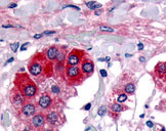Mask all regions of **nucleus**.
Segmentation results:
<instances>
[{
	"mask_svg": "<svg viewBox=\"0 0 166 131\" xmlns=\"http://www.w3.org/2000/svg\"><path fill=\"white\" fill-rule=\"evenodd\" d=\"M28 71L30 75L36 78L37 82H42L43 80L49 78L54 73L52 62L46 59L45 52H37L30 59L28 63Z\"/></svg>",
	"mask_w": 166,
	"mask_h": 131,
	"instance_id": "1",
	"label": "nucleus"
},
{
	"mask_svg": "<svg viewBox=\"0 0 166 131\" xmlns=\"http://www.w3.org/2000/svg\"><path fill=\"white\" fill-rule=\"evenodd\" d=\"M15 87L23 93L26 98H33L38 93V86L27 73H18L14 80Z\"/></svg>",
	"mask_w": 166,
	"mask_h": 131,
	"instance_id": "2",
	"label": "nucleus"
},
{
	"mask_svg": "<svg viewBox=\"0 0 166 131\" xmlns=\"http://www.w3.org/2000/svg\"><path fill=\"white\" fill-rule=\"evenodd\" d=\"M64 75L65 80L71 86L79 85L86 78L84 74L82 73L80 67L78 66H66Z\"/></svg>",
	"mask_w": 166,
	"mask_h": 131,
	"instance_id": "3",
	"label": "nucleus"
},
{
	"mask_svg": "<svg viewBox=\"0 0 166 131\" xmlns=\"http://www.w3.org/2000/svg\"><path fill=\"white\" fill-rule=\"evenodd\" d=\"M45 117H46V123L49 126H54V127L61 126L66 121L64 113L59 109H56V107L46 112Z\"/></svg>",
	"mask_w": 166,
	"mask_h": 131,
	"instance_id": "4",
	"label": "nucleus"
},
{
	"mask_svg": "<svg viewBox=\"0 0 166 131\" xmlns=\"http://www.w3.org/2000/svg\"><path fill=\"white\" fill-rule=\"evenodd\" d=\"M27 98L23 95V93L20 91V90L16 88V87H12L11 90V93H9V102H11L12 109H14L15 112H20L23 106L26 103V100Z\"/></svg>",
	"mask_w": 166,
	"mask_h": 131,
	"instance_id": "5",
	"label": "nucleus"
},
{
	"mask_svg": "<svg viewBox=\"0 0 166 131\" xmlns=\"http://www.w3.org/2000/svg\"><path fill=\"white\" fill-rule=\"evenodd\" d=\"M56 98H55L49 92H44L42 93L39 97L38 102H37V107L40 109L44 112H48L52 109H55L56 105Z\"/></svg>",
	"mask_w": 166,
	"mask_h": 131,
	"instance_id": "6",
	"label": "nucleus"
},
{
	"mask_svg": "<svg viewBox=\"0 0 166 131\" xmlns=\"http://www.w3.org/2000/svg\"><path fill=\"white\" fill-rule=\"evenodd\" d=\"M86 53L81 49H73L71 50L66 59V66H78L81 63L82 59H84Z\"/></svg>",
	"mask_w": 166,
	"mask_h": 131,
	"instance_id": "7",
	"label": "nucleus"
},
{
	"mask_svg": "<svg viewBox=\"0 0 166 131\" xmlns=\"http://www.w3.org/2000/svg\"><path fill=\"white\" fill-rule=\"evenodd\" d=\"M36 111H37V107L34 103L31 102H26V103L23 106L21 111L18 114L22 119H29L35 115Z\"/></svg>",
	"mask_w": 166,
	"mask_h": 131,
	"instance_id": "8",
	"label": "nucleus"
},
{
	"mask_svg": "<svg viewBox=\"0 0 166 131\" xmlns=\"http://www.w3.org/2000/svg\"><path fill=\"white\" fill-rule=\"evenodd\" d=\"M80 69H81L82 73L85 75V77L90 76L91 74L94 72V63L87 55H86L84 56V59H82V62L80 63Z\"/></svg>",
	"mask_w": 166,
	"mask_h": 131,
	"instance_id": "9",
	"label": "nucleus"
},
{
	"mask_svg": "<svg viewBox=\"0 0 166 131\" xmlns=\"http://www.w3.org/2000/svg\"><path fill=\"white\" fill-rule=\"evenodd\" d=\"M46 124H47L46 123V117H45V114H43V113H36L31 118V125L38 130H41L44 128V126Z\"/></svg>",
	"mask_w": 166,
	"mask_h": 131,
	"instance_id": "10",
	"label": "nucleus"
},
{
	"mask_svg": "<svg viewBox=\"0 0 166 131\" xmlns=\"http://www.w3.org/2000/svg\"><path fill=\"white\" fill-rule=\"evenodd\" d=\"M153 75H154L155 78H164L166 76V62H159L154 68Z\"/></svg>",
	"mask_w": 166,
	"mask_h": 131,
	"instance_id": "11",
	"label": "nucleus"
},
{
	"mask_svg": "<svg viewBox=\"0 0 166 131\" xmlns=\"http://www.w3.org/2000/svg\"><path fill=\"white\" fill-rule=\"evenodd\" d=\"M125 110H128L127 106H124L122 103H113L109 107V115H111L112 117L117 116Z\"/></svg>",
	"mask_w": 166,
	"mask_h": 131,
	"instance_id": "12",
	"label": "nucleus"
},
{
	"mask_svg": "<svg viewBox=\"0 0 166 131\" xmlns=\"http://www.w3.org/2000/svg\"><path fill=\"white\" fill-rule=\"evenodd\" d=\"M58 53H59V46L52 45L46 49V51H45L46 59H47L49 62H54V60H55L56 56H58Z\"/></svg>",
	"mask_w": 166,
	"mask_h": 131,
	"instance_id": "13",
	"label": "nucleus"
},
{
	"mask_svg": "<svg viewBox=\"0 0 166 131\" xmlns=\"http://www.w3.org/2000/svg\"><path fill=\"white\" fill-rule=\"evenodd\" d=\"M135 89H137V86H135V83L133 81H128L123 86V91L127 95H133L135 92Z\"/></svg>",
	"mask_w": 166,
	"mask_h": 131,
	"instance_id": "14",
	"label": "nucleus"
},
{
	"mask_svg": "<svg viewBox=\"0 0 166 131\" xmlns=\"http://www.w3.org/2000/svg\"><path fill=\"white\" fill-rule=\"evenodd\" d=\"M113 91L115 92H118V94L116 95V98H115V103H124L126 99H127V94L123 91V90H120L119 89V91H116V90L113 89Z\"/></svg>",
	"mask_w": 166,
	"mask_h": 131,
	"instance_id": "15",
	"label": "nucleus"
},
{
	"mask_svg": "<svg viewBox=\"0 0 166 131\" xmlns=\"http://www.w3.org/2000/svg\"><path fill=\"white\" fill-rule=\"evenodd\" d=\"M62 92V88L61 86H59L58 84H51L50 85V94L54 95H59Z\"/></svg>",
	"mask_w": 166,
	"mask_h": 131,
	"instance_id": "16",
	"label": "nucleus"
},
{
	"mask_svg": "<svg viewBox=\"0 0 166 131\" xmlns=\"http://www.w3.org/2000/svg\"><path fill=\"white\" fill-rule=\"evenodd\" d=\"M85 4L87 5L90 9L102 8V4H101V3H97V2H94V1H88V2H86Z\"/></svg>",
	"mask_w": 166,
	"mask_h": 131,
	"instance_id": "17",
	"label": "nucleus"
},
{
	"mask_svg": "<svg viewBox=\"0 0 166 131\" xmlns=\"http://www.w3.org/2000/svg\"><path fill=\"white\" fill-rule=\"evenodd\" d=\"M98 116H104L105 114H106V107H105V106H103V107H99V110H98Z\"/></svg>",
	"mask_w": 166,
	"mask_h": 131,
	"instance_id": "18",
	"label": "nucleus"
},
{
	"mask_svg": "<svg viewBox=\"0 0 166 131\" xmlns=\"http://www.w3.org/2000/svg\"><path fill=\"white\" fill-rule=\"evenodd\" d=\"M99 29L102 30V31H108V32H113V29L111 27H108V26H101L99 27Z\"/></svg>",
	"mask_w": 166,
	"mask_h": 131,
	"instance_id": "19",
	"label": "nucleus"
},
{
	"mask_svg": "<svg viewBox=\"0 0 166 131\" xmlns=\"http://www.w3.org/2000/svg\"><path fill=\"white\" fill-rule=\"evenodd\" d=\"M40 131H59V130H58V128H56V127L49 126V127H47V128H43V129H41Z\"/></svg>",
	"mask_w": 166,
	"mask_h": 131,
	"instance_id": "20",
	"label": "nucleus"
},
{
	"mask_svg": "<svg viewBox=\"0 0 166 131\" xmlns=\"http://www.w3.org/2000/svg\"><path fill=\"white\" fill-rule=\"evenodd\" d=\"M20 46V43L19 42H15V43H14V44H11V49H12V51L14 52H15L16 50H18V47Z\"/></svg>",
	"mask_w": 166,
	"mask_h": 131,
	"instance_id": "21",
	"label": "nucleus"
},
{
	"mask_svg": "<svg viewBox=\"0 0 166 131\" xmlns=\"http://www.w3.org/2000/svg\"><path fill=\"white\" fill-rule=\"evenodd\" d=\"M27 46H29V43H28V42H26L25 44H23V45H22V47H21V50H22V51H24V50H25L26 48H27Z\"/></svg>",
	"mask_w": 166,
	"mask_h": 131,
	"instance_id": "22",
	"label": "nucleus"
},
{
	"mask_svg": "<svg viewBox=\"0 0 166 131\" xmlns=\"http://www.w3.org/2000/svg\"><path fill=\"white\" fill-rule=\"evenodd\" d=\"M55 31H45L42 33V35H50V34H54Z\"/></svg>",
	"mask_w": 166,
	"mask_h": 131,
	"instance_id": "23",
	"label": "nucleus"
},
{
	"mask_svg": "<svg viewBox=\"0 0 166 131\" xmlns=\"http://www.w3.org/2000/svg\"><path fill=\"white\" fill-rule=\"evenodd\" d=\"M101 74H102L103 77H106V76H107V72H106L105 70H101Z\"/></svg>",
	"mask_w": 166,
	"mask_h": 131,
	"instance_id": "24",
	"label": "nucleus"
},
{
	"mask_svg": "<svg viewBox=\"0 0 166 131\" xmlns=\"http://www.w3.org/2000/svg\"><path fill=\"white\" fill-rule=\"evenodd\" d=\"M90 106H91L90 103H88L87 106H86V107H84V109H85V110H89V107H90Z\"/></svg>",
	"mask_w": 166,
	"mask_h": 131,
	"instance_id": "25",
	"label": "nucleus"
},
{
	"mask_svg": "<svg viewBox=\"0 0 166 131\" xmlns=\"http://www.w3.org/2000/svg\"><path fill=\"white\" fill-rule=\"evenodd\" d=\"M147 124H148V126H149V127H153V123L150 122V121H149V122H148Z\"/></svg>",
	"mask_w": 166,
	"mask_h": 131,
	"instance_id": "26",
	"label": "nucleus"
},
{
	"mask_svg": "<svg viewBox=\"0 0 166 131\" xmlns=\"http://www.w3.org/2000/svg\"><path fill=\"white\" fill-rule=\"evenodd\" d=\"M41 36H42V34H39V35H35V36H34V38H35V39H36V38H40V37H41Z\"/></svg>",
	"mask_w": 166,
	"mask_h": 131,
	"instance_id": "27",
	"label": "nucleus"
},
{
	"mask_svg": "<svg viewBox=\"0 0 166 131\" xmlns=\"http://www.w3.org/2000/svg\"><path fill=\"white\" fill-rule=\"evenodd\" d=\"M3 28H11V27H12L11 25H5V26H2Z\"/></svg>",
	"mask_w": 166,
	"mask_h": 131,
	"instance_id": "28",
	"label": "nucleus"
},
{
	"mask_svg": "<svg viewBox=\"0 0 166 131\" xmlns=\"http://www.w3.org/2000/svg\"><path fill=\"white\" fill-rule=\"evenodd\" d=\"M101 12H103V9H101V11H95V15H99Z\"/></svg>",
	"mask_w": 166,
	"mask_h": 131,
	"instance_id": "29",
	"label": "nucleus"
},
{
	"mask_svg": "<svg viewBox=\"0 0 166 131\" xmlns=\"http://www.w3.org/2000/svg\"><path fill=\"white\" fill-rule=\"evenodd\" d=\"M15 6H16V4H15V3H14V4H11V5H9V7H15Z\"/></svg>",
	"mask_w": 166,
	"mask_h": 131,
	"instance_id": "30",
	"label": "nucleus"
},
{
	"mask_svg": "<svg viewBox=\"0 0 166 131\" xmlns=\"http://www.w3.org/2000/svg\"><path fill=\"white\" fill-rule=\"evenodd\" d=\"M138 47H139V49H142V47H144V46H142V43H139V44H138Z\"/></svg>",
	"mask_w": 166,
	"mask_h": 131,
	"instance_id": "31",
	"label": "nucleus"
},
{
	"mask_svg": "<svg viewBox=\"0 0 166 131\" xmlns=\"http://www.w3.org/2000/svg\"><path fill=\"white\" fill-rule=\"evenodd\" d=\"M164 78H165V82H166V76H165V77H164Z\"/></svg>",
	"mask_w": 166,
	"mask_h": 131,
	"instance_id": "32",
	"label": "nucleus"
}]
</instances>
